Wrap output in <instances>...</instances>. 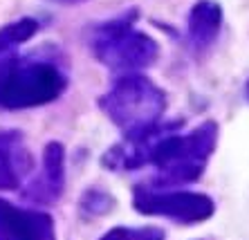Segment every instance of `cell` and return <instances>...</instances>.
Segmentation results:
<instances>
[{
    "instance_id": "obj_11",
    "label": "cell",
    "mask_w": 249,
    "mask_h": 240,
    "mask_svg": "<svg viewBox=\"0 0 249 240\" xmlns=\"http://www.w3.org/2000/svg\"><path fill=\"white\" fill-rule=\"evenodd\" d=\"M101 240H164V234L157 227H117Z\"/></svg>"
},
{
    "instance_id": "obj_9",
    "label": "cell",
    "mask_w": 249,
    "mask_h": 240,
    "mask_svg": "<svg viewBox=\"0 0 249 240\" xmlns=\"http://www.w3.org/2000/svg\"><path fill=\"white\" fill-rule=\"evenodd\" d=\"M222 12L220 5H215L211 0H200L196 2L189 14V41L193 47L204 50L215 41V36L220 32Z\"/></svg>"
},
{
    "instance_id": "obj_10",
    "label": "cell",
    "mask_w": 249,
    "mask_h": 240,
    "mask_svg": "<svg viewBox=\"0 0 249 240\" xmlns=\"http://www.w3.org/2000/svg\"><path fill=\"white\" fill-rule=\"evenodd\" d=\"M38 32V20L34 18H18L14 23L0 27V65L18 54V47Z\"/></svg>"
},
{
    "instance_id": "obj_7",
    "label": "cell",
    "mask_w": 249,
    "mask_h": 240,
    "mask_svg": "<svg viewBox=\"0 0 249 240\" xmlns=\"http://www.w3.org/2000/svg\"><path fill=\"white\" fill-rule=\"evenodd\" d=\"M65 189V148L58 141H50L43 151V166L38 175L23 189L25 200L34 205H54Z\"/></svg>"
},
{
    "instance_id": "obj_5",
    "label": "cell",
    "mask_w": 249,
    "mask_h": 240,
    "mask_svg": "<svg viewBox=\"0 0 249 240\" xmlns=\"http://www.w3.org/2000/svg\"><path fill=\"white\" fill-rule=\"evenodd\" d=\"M133 205L144 216H162L182 224H196L213 216L215 205L209 195L193 191H168L153 184H139L133 191Z\"/></svg>"
},
{
    "instance_id": "obj_4",
    "label": "cell",
    "mask_w": 249,
    "mask_h": 240,
    "mask_svg": "<svg viewBox=\"0 0 249 240\" xmlns=\"http://www.w3.org/2000/svg\"><path fill=\"white\" fill-rule=\"evenodd\" d=\"M135 12L110 23L99 25L92 34V52L106 68L124 74H137V70L153 65L157 59V43L144 32L133 27Z\"/></svg>"
},
{
    "instance_id": "obj_14",
    "label": "cell",
    "mask_w": 249,
    "mask_h": 240,
    "mask_svg": "<svg viewBox=\"0 0 249 240\" xmlns=\"http://www.w3.org/2000/svg\"><path fill=\"white\" fill-rule=\"evenodd\" d=\"M247 99H249V83H247Z\"/></svg>"
},
{
    "instance_id": "obj_2",
    "label": "cell",
    "mask_w": 249,
    "mask_h": 240,
    "mask_svg": "<svg viewBox=\"0 0 249 240\" xmlns=\"http://www.w3.org/2000/svg\"><path fill=\"white\" fill-rule=\"evenodd\" d=\"M68 88V79L52 61L12 56L0 65V108L25 110L56 101Z\"/></svg>"
},
{
    "instance_id": "obj_8",
    "label": "cell",
    "mask_w": 249,
    "mask_h": 240,
    "mask_svg": "<svg viewBox=\"0 0 249 240\" xmlns=\"http://www.w3.org/2000/svg\"><path fill=\"white\" fill-rule=\"evenodd\" d=\"M34 169L25 139L18 130H0V191H12Z\"/></svg>"
},
{
    "instance_id": "obj_12",
    "label": "cell",
    "mask_w": 249,
    "mask_h": 240,
    "mask_svg": "<svg viewBox=\"0 0 249 240\" xmlns=\"http://www.w3.org/2000/svg\"><path fill=\"white\" fill-rule=\"evenodd\" d=\"M101 191H97V189H94V191H88L86 193V198H83V209L86 211H90V213H106V211L110 209L112 206V200L110 198H104L101 200V202H99V198H101Z\"/></svg>"
},
{
    "instance_id": "obj_6",
    "label": "cell",
    "mask_w": 249,
    "mask_h": 240,
    "mask_svg": "<svg viewBox=\"0 0 249 240\" xmlns=\"http://www.w3.org/2000/svg\"><path fill=\"white\" fill-rule=\"evenodd\" d=\"M0 240H56L54 220L43 211L0 200Z\"/></svg>"
},
{
    "instance_id": "obj_3",
    "label": "cell",
    "mask_w": 249,
    "mask_h": 240,
    "mask_svg": "<svg viewBox=\"0 0 249 240\" xmlns=\"http://www.w3.org/2000/svg\"><path fill=\"white\" fill-rule=\"evenodd\" d=\"M101 110L110 117L124 135L146 133L162 123L166 97L151 79L142 74H124L99 101Z\"/></svg>"
},
{
    "instance_id": "obj_1",
    "label": "cell",
    "mask_w": 249,
    "mask_h": 240,
    "mask_svg": "<svg viewBox=\"0 0 249 240\" xmlns=\"http://www.w3.org/2000/svg\"><path fill=\"white\" fill-rule=\"evenodd\" d=\"M178 128L180 123H171V128L160 135L148 153V164L160 171V177L153 182V187L157 189L191 184L200 180L211 153L215 151L218 126L213 121H204L186 135L175 133Z\"/></svg>"
},
{
    "instance_id": "obj_13",
    "label": "cell",
    "mask_w": 249,
    "mask_h": 240,
    "mask_svg": "<svg viewBox=\"0 0 249 240\" xmlns=\"http://www.w3.org/2000/svg\"><path fill=\"white\" fill-rule=\"evenodd\" d=\"M56 2H63V5H74V2H81V0H56Z\"/></svg>"
}]
</instances>
